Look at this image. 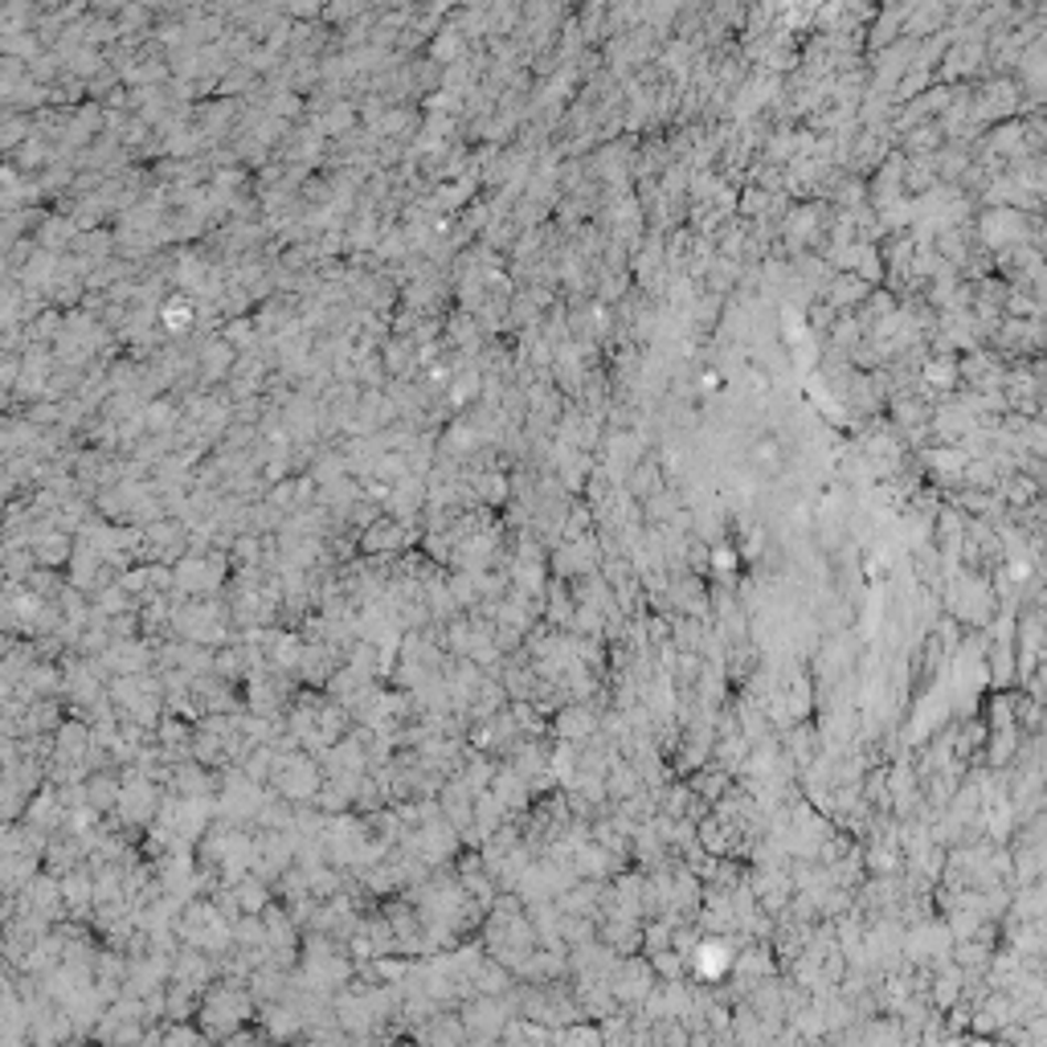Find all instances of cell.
<instances>
[{
	"label": "cell",
	"instance_id": "cell-1",
	"mask_svg": "<svg viewBox=\"0 0 1047 1047\" xmlns=\"http://www.w3.org/2000/svg\"><path fill=\"white\" fill-rule=\"evenodd\" d=\"M655 991V974H651V962L630 953V958H618V965L610 970V994H615L618 1011H639L647 1003V994Z\"/></svg>",
	"mask_w": 1047,
	"mask_h": 1047
},
{
	"label": "cell",
	"instance_id": "cell-2",
	"mask_svg": "<svg viewBox=\"0 0 1047 1047\" xmlns=\"http://www.w3.org/2000/svg\"><path fill=\"white\" fill-rule=\"evenodd\" d=\"M594 733H598V713L589 704H565L553 720V737L565 745H586Z\"/></svg>",
	"mask_w": 1047,
	"mask_h": 1047
},
{
	"label": "cell",
	"instance_id": "cell-3",
	"mask_svg": "<svg viewBox=\"0 0 1047 1047\" xmlns=\"http://www.w3.org/2000/svg\"><path fill=\"white\" fill-rule=\"evenodd\" d=\"M503 1047H548V1032L528 1019H512L500 1035Z\"/></svg>",
	"mask_w": 1047,
	"mask_h": 1047
}]
</instances>
